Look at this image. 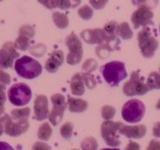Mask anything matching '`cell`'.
Returning a JSON list of instances; mask_svg holds the SVG:
<instances>
[{"mask_svg": "<svg viewBox=\"0 0 160 150\" xmlns=\"http://www.w3.org/2000/svg\"><path fill=\"white\" fill-rule=\"evenodd\" d=\"M119 133L122 135H124L128 138H142L146 135L147 128L143 125H139V126H125L123 123L121 124L119 130Z\"/></svg>", "mask_w": 160, "mask_h": 150, "instance_id": "9a60e30c", "label": "cell"}, {"mask_svg": "<svg viewBox=\"0 0 160 150\" xmlns=\"http://www.w3.org/2000/svg\"><path fill=\"white\" fill-rule=\"evenodd\" d=\"M147 150H160V142L157 140H152L147 147Z\"/></svg>", "mask_w": 160, "mask_h": 150, "instance_id": "d590c367", "label": "cell"}, {"mask_svg": "<svg viewBox=\"0 0 160 150\" xmlns=\"http://www.w3.org/2000/svg\"><path fill=\"white\" fill-rule=\"evenodd\" d=\"M153 13L152 12L150 8L146 5H142L133 13L131 16V22H132L134 28H139L141 26L146 27L148 25H153L152 22Z\"/></svg>", "mask_w": 160, "mask_h": 150, "instance_id": "8fae6325", "label": "cell"}, {"mask_svg": "<svg viewBox=\"0 0 160 150\" xmlns=\"http://www.w3.org/2000/svg\"><path fill=\"white\" fill-rule=\"evenodd\" d=\"M16 49H19L20 50H27L29 48V39L28 38L22 36V35H19L18 38L16 39V43L14 44Z\"/></svg>", "mask_w": 160, "mask_h": 150, "instance_id": "4316f807", "label": "cell"}, {"mask_svg": "<svg viewBox=\"0 0 160 150\" xmlns=\"http://www.w3.org/2000/svg\"><path fill=\"white\" fill-rule=\"evenodd\" d=\"M72 150H78V149H72Z\"/></svg>", "mask_w": 160, "mask_h": 150, "instance_id": "bcb514c9", "label": "cell"}, {"mask_svg": "<svg viewBox=\"0 0 160 150\" xmlns=\"http://www.w3.org/2000/svg\"><path fill=\"white\" fill-rule=\"evenodd\" d=\"M152 134L155 137L160 138V122L156 123L152 129Z\"/></svg>", "mask_w": 160, "mask_h": 150, "instance_id": "f35d334b", "label": "cell"}, {"mask_svg": "<svg viewBox=\"0 0 160 150\" xmlns=\"http://www.w3.org/2000/svg\"><path fill=\"white\" fill-rule=\"evenodd\" d=\"M15 69L18 75L28 80L35 79L42 73V66L39 62L28 55L16 60Z\"/></svg>", "mask_w": 160, "mask_h": 150, "instance_id": "6da1fadb", "label": "cell"}, {"mask_svg": "<svg viewBox=\"0 0 160 150\" xmlns=\"http://www.w3.org/2000/svg\"><path fill=\"white\" fill-rule=\"evenodd\" d=\"M102 150H120L118 148H103Z\"/></svg>", "mask_w": 160, "mask_h": 150, "instance_id": "ee69618b", "label": "cell"}, {"mask_svg": "<svg viewBox=\"0 0 160 150\" xmlns=\"http://www.w3.org/2000/svg\"><path fill=\"white\" fill-rule=\"evenodd\" d=\"M64 53L62 50H56L51 54L45 63V68L49 73H56L58 68L63 64Z\"/></svg>", "mask_w": 160, "mask_h": 150, "instance_id": "2e32d148", "label": "cell"}, {"mask_svg": "<svg viewBox=\"0 0 160 150\" xmlns=\"http://www.w3.org/2000/svg\"><path fill=\"white\" fill-rule=\"evenodd\" d=\"M107 3H108L107 1H102V0H98V1H96V0L92 1L91 0V1H89V3L96 9H102Z\"/></svg>", "mask_w": 160, "mask_h": 150, "instance_id": "e575fe53", "label": "cell"}, {"mask_svg": "<svg viewBox=\"0 0 160 150\" xmlns=\"http://www.w3.org/2000/svg\"><path fill=\"white\" fill-rule=\"evenodd\" d=\"M149 91L150 90H160V74L157 72H152L149 74L147 82Z\"/></svg>", "mask_w": 160, "mask_h": 150, "instance_id": "44dd1931", "label": "cell"}, {"mask_svg": "<svg viewBox=\"0 0 160 150\" xmlns=\"http://www.w3.org/2000/svg\"><path fill=\"white\" fill-rule=\"evenodd\" d=\"M81 37L86 43L91 44H103L107 42V36L102 29H89L84 30L81 33Z\"/></svg>", "mask_w": 160, "mask_h": 150, "instance_id": "5bb4252c", "label": "cell"}, {"mask_svg": "<svg viewBox=\"0 0 160 150\" xmlns=\"http://www.w3.org/2000/svg\"><path fill=\"white\" fill-rule=\"evenodd\" d=\"M121 122H113L111 120H106L102 125V136L106 143L110 147H118L120 145V141L117 136Z\"/></svg>", "mask_w": 160, "mask_h": 150, "instance_id": "9c48e42d", "label": "cell"}, {"mask_svg": "<svg viewBox=\"0 0 160 150\" xmlns=\"http://www.w3.org/2000/svg\"><path fill=\"white\" fill-rule=\"evenodd\" d=\"M66 44L69 49V53L67 56V62L70 65L79 63L83 57V48L78 37L73 34H70L66 39Z\"/></svg>", "mask_w": 160, "mask_h": 150, "instance_id": "ba28073f", "label": "cell"}, {"mask_svg": "<svg viewBox=\"0 0 160 150\" xmlns=\"http://www.w3.org/2000/svg\"><path fill=\"white\" fill-rule=\"evenodd\" d=\"M3 112H4V104L0 102V118H1V115L3 114Z\"/></svg>", "mask_w": 160, "mask_h": 150, "instance_id": "b9f144b4", "label": "cell"}, {"mask_svg": "<svg viewBox=\"0 0 160 150\" xmlns=\"http://www.w3.org/2000/svg\"><path fill=\"white\" fill-rule=\"evenodd\" d=\"M84 79L83 74H76L72 78L71 91L75 96H82L84 93Z\"/></svg>", "mask_w": 160, "mask_h": 150, "instance_id": "e0dca14e", "label": "cell"}, {"mask_svg": "<svg viewBox=\"0 0 160 150\" xmlns=\"http://www.w3.org/2000/svg\"><path fill=\"white\" fill-rule=\"evenodd\" d=\"M5 88H3L2 86H0V102L3 103L6 101V96H5V92H4Z\"/></svg>", "mask_w": 160, "mask_h": 150, "instance_id": "60d3db41", "label": "cell"}, {"mask_svg": "<svg viewBox=\"0 0 160 150\" xmlns=\"http://www.w3.org/2000/svg\"><path fill=\"white\" fill-rule=\"evenodd\" d=\"M29 115H30V108L29 107L16 108V109L11 111V118L15 121L26 120V119H28Z\"/></svg>", "mask_w": 160, "mask_h": 150, "instance_id": "cb8c5ba5", "label": "cell"}, {"mask_svg": "<svg viewBox=\"0 0 160 150\" xmlns=\"http://www.w3.org/2000/svg\"><path fill=\"white\" fill-rule=\"evenodd\" d=\"M52 135V128L50 127L49 123H43L38 128V137L42 141H48Z\"/></svg>", "mask_w": 160, "mask_h": 150, "instance_id": "7402d4cb", "label": "cell"}, {"mask_svg": "<svg viewBox=\"0 0 160 150\" xmlns=\"http://www.w3.org/2000/svg\"><path fill=\"white\" fill-rule=\"evenodd\" d=\"M3 133V129H2V127L0 126V136H2V134Z\"/></svg>", "mask_w": 160, "mask_h": 150, "instance_id": "f6af8a7d", "label": "cell"}, {"mask_svg": "<svg viewBox=\"0 0 160 150\" xmlns=\"http://www.w3.org/2000/svg\"><path fill=\"white\" fill-rule=\"evenodd\" d=\"M117 30V22H114V21H111V22H109L108 23L105 25V28L103 31H104L105 34L107 36V42H111V41L116 39Z\"/></svg>", "mask_w": 160, "mask_h": 150, "instance_id": "d6986e66", "label": "cell"}, {"mask_svg": "<svg viewBox=\"0 0 160 150\" xmlns=\"http://www.w3.org/2000/svg\"><path fill=\"white\" fill-rule=\"evenodd\" d=\"M19 56L15 44L11 42L4 44L0 49V68L7 69L12 67L14 61Z\"/></svg>", "mask_w": 160, "mask_h": 150, "instance_id": "7c38bea8", "label": "cell"}, {"mask_svg": "<svg viewBox=\"0 0 160 150\" xmlns=\"http://www.w3.org/2000/svg\"><path fill=\"white\" fill-rule=\"evenodd\" d=\"M59 0H51V1H40L39 3L48 8V9H55L59 7Z\"/></svg>", "mask_w": 160, "mask_h": 150, "instance_id": "d6a6232c", "label": "cell"}, {"mask_svg": "<svg viewBox=\"0 0 160 150\" xmlns=\"http://www.w3.org/2000/svg\"><path fill=\"white\" fill-rule=\"evenodd\" d=\"M51 147H49L47 143H44L43 142H37L32 146V150H50Z\"/></svg>", "mask_w": 160, "mask_h": 150, "instance_id": "836d02e7", "label": "cell"}, {"mask_svg": "<svg viewBox=\"0 0 160 150\" xmlns=\"http://www.w3.org/2000/svg\"><path fill=\"white\" fill-rule=\"evenodd\" d=\"M117 34L123 39H130L133 37V32L127 22H123L118 26Z\"/></svg>", "mask_w": 160, "mask_h": 150, "instance_id": "603a6c76", "label": "cell"}, {"mask_svg": "<svg viewBox=\"0 0 160 150\" xmlns=\"http://www.w3.org/2000/svg\"><path fill=\"white\" fill-rule=\"evenodd\" d=\"M72 6V3L70 1H67V0H60L59 2V7L62 9H66L68 8H71Z\"/></svg>", "mask_w": 160, "mask_h": 150, "instance_id": "8d00e7d4", "label": "cell"}, {"mask_svg": "<svg viewBox=\"0 0 160 150\" xmlns=\"http://www.w3.org/2000/svg\"><path fill=\"white\" fill-rule=\"evenodd\" d=\"M34 34H35V31H34L33 27L29 26V25L22 26L19 30V35H22V36L28 38V39H30L33 37Z\"/></svg>", "mask_w": 160, "mask_h": 150, "instance_id": "f546056e", "label": "cell"}, {"mask_svg": "<svg viewBox=\"0 0 160 150\" xmlns=\"http://www.w3.org/2000/svg\"><path fill=\"white\" fill-rule=\"evenodd\" d=\"M9 99L15 106H24L28 104L32 98V91L30 87L23 83H19L12 85L9 90Z\"/></svg>", "mask_w": 160, "mask_h": 150, "instance_id": "5b68a950", "label": "cell"}, {"mask_svg": "<svg viewBox=\"0 0 160 150\" xmlns=\"http://www.w3.org/2000/svg\"><path fill=\"white\" fill-rule=\"evenodd\" d=\"M98 143L95 138L87 137L84 138L81 142L82 150H97Z\"/></svg>", "mask_w": 160, "mask_h": 150, "instance_id": "d4e9b609", "label": "cell"}, {"mask_svg": "<svg viewBox=\"0 0 160 150\" xmlns=\"http://www.w3.org/2000/svg\"><path fill=\"white\" fill-rule=\"evenodd\" d=\"M48 99L45 96L38 95L34 101V115L38 121L44 120L48 117Z\"/></svg>", "mask_w": 160, "mask_h": 150, "instance_id": "4fadbf2b", "label": "cell"}, {"mask_svg": "<svg viewBox=\"0 0 160 150\" xmlns=\"http://www.w3.org/2000/svg\"><path fill=\"white\" fill-rule=\"evenodd\" d=\"M97 66V63L95 60L93 59H89L85 61V62L83 63V69L84 71H86L87 73H90L92 72L93 70H95Z\"/></svg>", "mask_w": 160, "mask_h": 150, "instance_id": "4dcf8cb0", "label": "cell"}, {"mask_svg": "<svg viewBox=\"0 0 160 150\" xmlns=\"http://www.w3.org/2000/svg\"><path fill=\"white\" fill-rule=\"evenodd\" d=\"M159 71H160V68H159Z\"/></svg>", "mask_w": 160, "mask_h": 150, "instance_id": "7dc6e473", "label": "cell"}, {"mask_svg": "<svg viewBox=\"0 0 160 150\" xmlns=\"http://www.w3.org/2000/svg\"><path fill=\"white\" fill-rule=\"evenodd\" d=\"M52 19L56 27L61 29H64L69 24L68 17L65 14L60 12H55L52 15Z\"/></svg>", "mask_w": 160, "mask_h": 150, "instance_id": "ffe728a7", "label": "cell"}, {"mask_svg": "<svg viewBox=\"0 0 160 150\" xmlns=\"http://www.w3.org/2000/svg\"><path fill=\"white\" fill-rule=\"evenodd\" d=\"M68 107L72 113H82L86 110L88 103L86 101L80 98H68Z\"/></svg>", "mask_w": 160, "mask_h": 150, "instance_id": "ac0fdd59", "label": "cell"}, {"mask_svg": "<svg viewBox=\"0 0 160 150\" xmlns=\"http://www.w3.org/2000/svg\"><path fill=\"white\" fill-rule=\"evenodd\" d=\"M10 77L7 73L3 71L0 70V86H2L3 88H5L6 85L10 84Z\"/></svg>", "mask_w": 160, "mask_h": 150, "instance_id": "1f68e13d", "label": "cell"}, {"mask_svg": "<svg viewBox=\"0 0 160 150\" xmlns=\"http://www.w3.org/2000/svg\"><path fill=\"white\" fill-rule=\"evenodd\" d=\"M0 150H15L9 143L5 142H0Z\"/></svg>", "mask_w": 160, "mask_h": 150, "instance_id": "ab89813d", "label": "cell"}, {"mask_svg": "<svg viewBox=\"0 0 160 150\" xmlns=\"http://www.w3.org/2000/svg\"><path fill=\"white\" fill-rule=\"evenodd\" d=\"M123 93L128 96H142L148 92L147 84L143 82V80L140 78L139 71L133 72L130 75V80L123 85Z\"/></svg>", "mask_w": 160, "mask_h": 150, "instance_id": "52a82bcc", "label": "cell"}, {"mask_svg": "<svg viewBox=\"0 0 160 150\" xmlns=\"http://www.w3.org/2000/svg\"><path fill=\"white\" fill-rule=\"evenodd\" d=\"M139 48L142 55L146 58L152 57L155 51L158 47V42L155 38L152 37L151 31L148 28H144L138 34Z\"/></svg>", "mask_w": 160, "mask_h": 150, "instance_id": "277c9868", "label": "cell"}, {"mask_svg": "<svg viewBox=\"0 0 160 150\" xmlns=\"http://www.w3.org/2000/svg\"><path fill=\"white\" fill-rule=\"evenodd\" d=\"M73 125L71 122L65 123L61 127V135L65 139H70L73 132Z\"/></svg>", "mask_w": 160, "mask_h": 150, "instance_id": "484cf974", "label": "cell"}, {"mask_svg": "<svg viewBox=\"0 0 160 150\" xmlns=\"http://www.w3.org/2000/svg\"><path fill=\"white\" fill-rule=\"evenodd\" d=\"M0 126L3 132L11 137H18L27 132L29 127L28 119L18 121H13L12 118L8 114H4L0 118Z\"/></svg>", "mask_w": 160, "mask_h": 150, "instance_id": "8992f818", "label": "cell"}, {"mask_svg": "<svg viewBox=\"0 0 160 150\" xmlns=\"http://www.w3.org/2000/svg\"><path fill=\"white\" fill-rule=\"evenodd\" d=\"M102 72L106 82L111 86H118L127 77L124 63L121 61L108 62L102 67Z\"/></svg>", "mask_w": 160, "mask_h": 150, "instance_id": "7a4b0ae2", "label": "cell"}, {"mask_svg": "<svg viewBox=\"0 0 160 150\" xmlns=\"http://www.w3.org/2000/svg\"><path fill=\"white\" fill-rule=\"evenodd\" d=\"M159 29H160V28H159Z\"/></svg>", "mask_w": 160, "mask_h": 150, "instance_id": "c3c4849f", "label": "cell"}, {"mask_svg": "<svg viewBox=\"0 0 160 150\" xmlns=\"http://www.w3.org/2000/svg\"><path fill=\"white\" fill-rule=\"evenodd\" d=\"M78 15L83 20H90L93 16V9L88 5H83L78 9Z\"/></svg>", "mask_w": 160, "mask_h": 150, "instance_id": "f1b7e54d", "label": "cell"}, {"mask_svg": "<svg viewBox=\"0 0 160 150\" xmlns=\"http://www.w3.org/2000/svg\"><path fill=\"white\" fill-rule=\"evenodd\" d=\"M116 113V109L110 105H105L102 108V116L105 120H111Z\"/></svg>", "mask_w": 160, "mask_h": 150, "instance_id": "83f0119b", "label": "cell"}, {"mask_svg": "<svg viewBox=\"0 0 160 150\" xmlns=\"http://www.w3.org/2000/svg\"><path fill=\"white\" fill-rule=\"evenodd\" d=\"M125 150H140V145L137 142L130 141L125 147Z\"/></svg>", "mask_w": 160, "mask_h": 150, "instance_id": "74e56055", "label": "cell"}, {"mask_svg": "<svg viewBox=\"0 0 160 150\" xmlns=\"http://www.w3.org/2000/svg\"><path fill=\"white\" fill-rule=\"evenodd\" d=\"M52 101V110L49 115V120L53 126H56L62 120L65 109L67 108V103L64 96L62 94H55L51 96Z\"/></svg>", "mask_w": 160, "mask_h": 150, "instance_id": "30bf717a", "label": "cell"}, {"mask_svg": "<svg viewBox=\"0 0 160 150\" xmlns=\"http://www.w3.org/2000/svg\"><path fill=\"white\" fill-rule=\"evenodd\" d=\"M146 107L143 102L137 99L130 100L123 105L122 116L126 122L137 123L144 116Z\"/></svg>", "mask_w": 160, "mask_h": 150, "instance_id": "3957f363", "label": "cell"}, {"mask_svg": "<svg viewBox=\"0 0 160 150\" xmlns=\"http://www.w3.org/2000/svg\"><path fill=\"white\" fill-rule=\"evenodd\" d=\"M156 107H157L158 110H160V99L158 100V101L157 105H156Z\"/></svg>", "mask_w": 160, "mask_h": 150, "instance_id": "7bdbcfd3", "label": "cell"}]
</instances>
